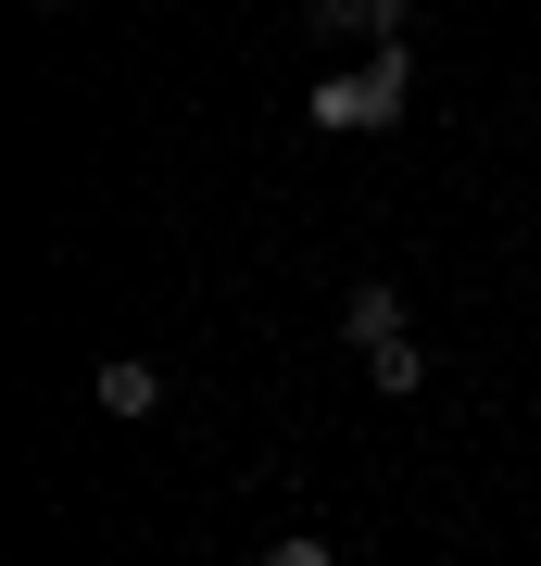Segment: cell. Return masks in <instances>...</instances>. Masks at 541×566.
<instances>
[{
  "mask_svg": "<svg viewBox=\"0 0 541 566\" xmlns=\"http://www.w3.org/2000/svg\"><path fill=\"white\" fill-rule=\"evenodd\" d=\"M365 378L403 403V390H428V353H416V340H378V353H365Z\"/></svg>",
  "mask_w": 541,
  "mask_h": 566,
  "instance_id": "cell-5",
  "label": "cell"
},
{
  "mask_svg": "<svg viewBox=\"0 0 541 566\" xmlns=\"http://www.w3.org/2000/svg\"><path fill=\"white\" fill-rule=\"evenodd\" d=\"M264 566H341V554H327L315 528H278V542H264Z\"/></svg>",
  "mask_w": 541,
  "mask_h": 566,
  "instance_id": "cell-6",
  "label": "cell"
},
{
  "mask_svg": "<svg viewBox=\"0 0 541 566\" xmlns=\"http://www.w3.org/2000/svg\"><path fill=\"white\" fill-rule=\"evenodd\" d=\"M403 13L416 0H302V25H327V39H403Z\"/></svg>",
  "mask_w": 541,
  "mask_h": 566,
  "instance_id": "cell-3",
  "label": "cell"
},
{
  "mask_svg": "<svg viewBox=\"0 0 541 566\" xmlns=\"http://www.w3.org/2000/svg\"><path fill=\"white\" fill-rule=\"evenodd\" d=\"M341 327H353V353H378V340H403V290H391V277H365L353 303H341Z\"/></svg>",
  "mask_w": 541,
  "mask_h": 566,
  "instance_id": "cell-4",
  "label": "cell"
},
{
  "mask_svg": "<svg viewBox=\"0 0 541 566\" xmlns=\"http://www.w3.org/2000/svg\"><path fill=\"white\" fill-rule=\"evenodd\" d=\"M89 403H101V416H126V428H139V416L164 403V365H139V353H114V365H101V378H89Z\"/></svg>",
  "mask_w": 541,
  "mask_h": 566,
  "instance_id": "cell-2",
  "label": "cell"
},
{
  "mask_svg": "<svg viewBox=\"0 0 541 566\" xmlns=\"http://www.w3.org/2000/svg\"><path fill=\"white\" fill-rule=\"evenodd\" d=\"M403 102H416V63H403V39H378V63L327 76V88H315L302 114H315L327 139H391V126H403Z\"/></svg>",
  "mask_w": 541,
  "mask_h": 566,
  "instance_id": "cell-1",
  "label": "cell"
},
{
  "mask_svg": "<svg viewBox=\"0 0 541 566\" xmlns=\"http://www.w3.org/2000/svg\"><path fill=\"white\" fill-rule=\"evenodd\" d=\"M25 13H76V0H25Z\"/></svg>",
  "mask_w": 541,
  "mask_h": 566,
  "instance_id": "cell-7",
  "label": "cell"
}]
</instances>
